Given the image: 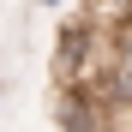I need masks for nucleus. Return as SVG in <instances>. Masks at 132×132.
<instances>
[{"mask_svg": "<svg viewBox=\"0 0 132 132\" xmlns=\"http://www.w3.org/2000/svg\"><path fill=\"white\" fill-rule=\"evenodd\" d=\"M30 6H60V0H30Z\"/></svg>", "mask_w": 132, "mask_h": 132, "instance_id": "obj_1", "label": "nucleus"}]
</instances>
